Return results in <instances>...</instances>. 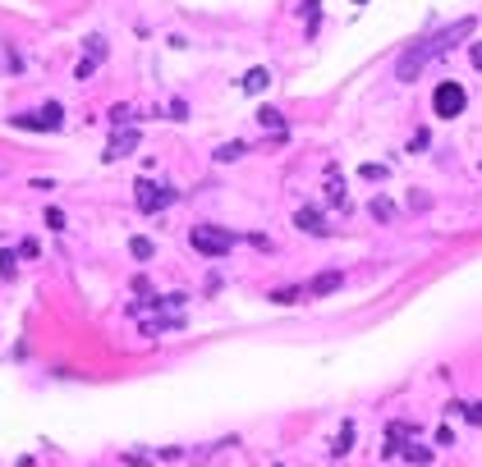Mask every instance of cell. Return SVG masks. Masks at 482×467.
Wrapping results in <instances>:
<instances>
[{
  "label": "cell",
  "instance_id": "cell-1",
  "mask_svg": "<svg viewBox=\"0 0 482 467\" xmlns=\"http://www.w3.org/2000/svg\"><path fill=\"white\" fill-rule=\"evenodd\" d=\"M469 33H473V18H459L455 28H441V33H432L427 42L409 46V51L400 55V64H395V78H400V83H413V78H418L432 60H437V55H446L450 46H455L459 37H469Z\"/></svg>",
  "mask_w": 482,
  "mask_h": 467
},
{
  "label": "cell",
  "instance_id": "cell-2",
  "mask_svg": "<svg viewBox=\"0 0 482 467\" xmlns=\"http://www.w3.org/2000/svg\"><path fill=\"white\" fill-rule=\"evenodd\" d=\"M189 243L202 252V257L220 261V257H230V248H235V233H230V229H216V225H193Z\"/></svg>",
  "mask_w": 482,
  "mask_h": 467
},
{
  "label": "cell",
  "instance_id": "cell-3",
  "mask_svg": "<svg viewBox=\"0 0 482 467\" xmlns=\"http://www.w3.org/2000/svg\"><path fill=\"white\" fill-rule=\"evenodd\" d=\"M464 105H469V92L455 83V78H446V83L432 92V110H437L441 120H455V115H464Z\"/></svg>",
  "mask_w": 482,
  "mask_h": 467
},
{
  "label": "cell",
  "instance_id": "cell-4",
  "mask_svg": "<svg viewBox=\"0 0 482 467\" xmlns=\"http://www.w3.org/2000/svg\"><path fill=\"white\" fill-rule=\"evenodd\" d=\"M14 129H33V133H55V129H65V110L60 105H42V110H33V115H14Z\"/></svg>",
  "mask_w": 482,
  "mask_h": 467
},
{
  "label": "cell",
  "instance_id": "cell-5",
  "mask_svg": "<svg viewBox=\"0 0 482 467\" xmlns=\"http://www.w3.org/2000/svg\"><path fill=\"white\" fill-rule=\"evenodd\" d=\"M133 202H138V211H161V207H170V202H175V192L170 188H161V183H152V179H138L133 183Z\"/></svg>",
  "mask_w": 482,
  "mask_h": 467
},
{
  "label": "cell",
  "instance_id": "cell-6",
  "mask_svg": "<svg viewBox=\"0 0 482 467\" xmlns=\"http://www.w3.org/2000/svg\"><path fill=\"white\" fill-rule=\"evenodd\" d=\"M340 284H344V275H340V270H326V275H317L313 284L303 289V298H326V294H335Z\"/></svg>",
  "mask_w": 482,
  "mask_h": 467
},
{
  "label": "cell",
  "instance_id": "cell-7",
  "mask_svg": "<svg viewBox=\"0 0 482 467\" xmlns=\"http://www.w3.org/2000/svg\"><path fill=\"white\" fill-rule=\"evenodd\" d=\"M294 225L303 229V233H313V238H326V233H331V229H326V220H322V211H313V207H303V211H298V216H294Z\"/></svg>",
  "mask_w": 482,
  "mask_h": 467
},
{
  "label": "cell",
  "instance_id": "cell-8",
  "mask_svg": "<svg viewBox=\"0 0 482 467\" xmlns=\"http://www.w3.org/2000/svg\"><path fill=\"white\" fill-rule=\"evenodd\" d=\"M133 147H138V129L115 133V138H111V147H106V161H120V156H129Z\"/></svg>",
  "mask_w": 482,
  "mask_h": 467
},
{
  "label": "cell",
  "instance_id": "cell-9",
  "mask_svg": "<svg viewBox=\"0 0 482 467\" xmlns=\"http://www.w3.org/2000/svg\"><path fill=\"white\" fill-rule=\"evenodd\" d=\"M257 124H262L267 133H276V138H285V120H281V110H271V105L257 110Z\"/></svg>",
  "mask_w": 482,
  "mask_h": 467
},
{
  "label": "cell",
  "instance_id": "cell-10",
  "mask_svg": "<svg viewBox=\"0 0 482 467\" xmlns=\"http://www.w3.org/2000/svg\"><path fill=\"white\" fill-rule=\"evenodd\" d=\"M267 83H271V69H262V64L244 74V92H267Z\"/></svg>",
  "mask_w": 482,
  "mask_h": 467
},
{
  "label": "cell",
  "instance_id": "cell-11",
  "mask_svg": "<svg viewBox=\"0 0 482 467\" xmlns=\"http://www.w3.org/2000/svg\"><path fill=\"white\" fill-rule=\"evenodd\" d=\"M372 220H381V225H386V220H395V202H386V197H372Z\"/></svg>",
  "mask_w": 482,
  "mask_h": 467
},
{
  "label": "cell",
  "instance_id": "cell-12",
  "mask_svg": "<svg viewBox=\"0 0 482 467\" xmlns=\"http://www.w3.org/2000/svg\"><path fill=\"white\" fill-rule=\"evenodd\" d=\"M349 449H354V426L344 422V431L335 435V454H340V459H344V454H349Z\"/></svg>",
  "mask_w": 482,
  "mask_h": 467
},
{
  "label": "cell",
  "instance_id": "cell-13",
  "mask_svg": "<svg viewBox=\"0 0 482 467\" xmlns=\"http://www.w3.org/2000/svg\"><path fill=\"white\" fill-rule=\"evenodd\" d=\"M129 252H133L138 261H152V257H157V248H152L147 238H133V243H129Z\"/></svg>",
  "mask_w": 482,
  "mask_h": 467
},
{
  "label": "cell",
  "instance_id": "cell-14",
  "mask_svg": "<svg viewBox=\"0 0 482 467\" xmlns=\"http://www.w3.org/2000/svg\"><path fill=\"white\" fill-rule=\"evenodd\" d=\"M244 151H248L244 142H225V147L216 151V161H239V156H244Z\"/></svg>",
  "mask_w": 482,
  "mask_h": 467
},
{
  "label": "cell",
  "instance_id": "cell-15",
  "mask_svg": "<svg viewBox=\"0 0 482 467\" xmlns=\"http://www.w3.org/2000/svg\"><path fill=\"white\" fill-rule=\"evenodd\" d=\"M88 60H106V37H88Z\"/></svg>",
  "mask_w": 482,
  "mask_h": 467
},
{
  "label": "cell",
  "instance_id": "cell-16",
  "mask_svg": "<svg viewBox=\"0 0 482 467\" xmlns=\"http://www.w3.org/2000/svg\"><path fill=\"white\" fill-rule=\"evenodd\" d=\"M326 202H331V207H344V188H340V183H326Z\"/></svg>",
  "mask_w": 482,
  "mask_h": 467
},
{
  "label": "cell",
  "instance_id": "cell-17",
  "mask_svg": "<svg viewBox=\"0 0 482 467\" xmlns=\"http://www.w3.org/2000/svg\"><path fill=\"white\" fill-rule=\"evenodd\" d=\"M298 298H303V294H298V289H276V294H271V303H298Z\"/></svg>",
  "mask_w": 482,
  "mask_h": 467
},
{
  "label": "cell",
  "instance_id": "cell-18",
  "mask_svg": "<svg viewBox=\"0 0 482 467\" xmlns=\"http://www.w3.org/2000/svg\"><path fill=\"white\" fill-rule=\"evenodd\" d=\"M459 413H464L473 426H482V403H459Z\"/></svg>",
  "mask_w": 482,
  "mask_h": 467
},
{
  "label": "cell",
  "instance_id": "cell-19",
  "mask_svg": "<svg viewBox=\"0 0 482 467\" xmlns=\"http://www.w3.org/2000/svg\"><path fill=\"white\" fill-rule=\"evenodd\" d=\"M14 261H18V257H14V252H0V275H5V279H9V275H14Z\"/></svg>",
  "mask_w": 482,
  "mask_h": 467
},
{
  "label": "cell",
  "instance_id": "cell-20",
  "mask_svg": "<svg viewBox=\"0 0 482 467\" xmlns=\"http://www.w3.org/2000/svg\"><path fill=\"white\" fill-rule=\"evenodd\" d=\"M46 225H51V229H65V211L51 207V211H46Z\"/></svg>",
  "mask_w": 482,
  "mask_h": 467
},
{
  "label": "cell",
  "instance_id": "cell-21",
  "mask_svg": "<svg viewBox=\"0 0 482 467\" xmlns=\"http://www.w3.org/2000/svg\"><path fill=\"white\" fill-rule=\"evenodd\" d=\"M124 120H133V110H129V105H115V110H111V124H124Z\"/></svg>",
  "mask_w": 482,
  "mask_h": 467
},
{
  "label": "cell",
  "instance_id": "cell-22",
  "mask_svg": "<svg viewBox=\"0 0 482 467\" xmlns=\"http://www.w3.org/2000/svg\"><path fill=\"white\" fill-rule=\"evenodd\" d=\"M469 60H473V69L482 74V42H473V46H469Z\"/></svg>",
  "mask_w": 482,
  "mask_h": 467
},
{
  "label": "cell",
  "instance_id": "cell-23",
  "mask_svg": "<svg viewBox=\"0 0 482 467\" xmlns=\"http://www.w3.org/2000/svg\"><path fill=\"white\" fill-rule=\"evenodd\" d=\"M363 179H386V165H363Z\"/></svg>",
  "mask_w": 482,
  "mask_h": 467
},
{
  "label": "cell",
  "instance_id": "cell-24",
  "mask_svg": "<svg viewBox=\"0 0 482 467\" xmlns=\"http://www.w3.org/2000/svg\"><path fill=\"white\" fill-rule=\"evenodd\" d=\"M18 257L33 261V257H37V243H33V238H23V243H18Z\"/></svg>",
  "mask_w": 482,
  "mask_h": 467
},
{
  "label": "cell",
  "instance_id": "cell-25",
  "mask_svg": "<svg viewBox=\"0 0 482 467\" xmlns=\"http://www.w3.org/2000/svg\"><path fill=\"white\" fill-rule=\"evenodd\" d=\"M404 459H409V463H427L432 454H427V449H404Z\"/></svg>",
  "mask_w": 482,
  "mask_h": 467
},
{
  "label": "cell",
  "instance_id": "cell-26",
  "mask_svg": "<svg viewBox=\"0 0 482 467\" xmlns=\"http://www.w3.org/2000/svg\"><path fill=\"white\" fill-rule=\"evenodd\" d=\"M92 74H96V60H83V64H79V78H83V83H88Z\"/></svg>",
  "mask_w": 482,
  "mask_h": 467
},
{
  "label": "cell",
  "instance_id": "cell-27",
  "mask_svg": "<svg viewBox=\"0 0 482 467\" xmlns=\"http://www.w3.org/2000/svg\"><path fill=\"white\" fill-rule=\"evenodd\" d=\"M317 5H322V0H308V9H303V14H308V28H317Z\"/></svg>",
  "mask_w": 482,
  "mask_h": 467
},
{
  "label": "cell",
  "instance_id": "cell-28",
  "mask_svg": "<svg viewBox=\"0 0 482 467\" xmlns=\"http://www.w3.org/2000/svg\"><path fill=\"white\" fill-rule=\"evenodd\" d=\"M354 5H368V0H354Z\"/></svg>",
  "mask_w": 482,
  "mask_h": 467
},
{
  "label": "cell",
  "instance_id": "cell-29",
  "mask_svg": "<svg viewBox=\"0 0 482 467\" xmlns=\"http://www.w3.org/2000/svg\"><path fill=\"white\" fill-rule=\"evenodd\" d=\"M276 467H281V463H276Z\"/></svg>",
  "mask_w": 482,
  "mask_h": 467
}]
</instances>
